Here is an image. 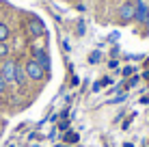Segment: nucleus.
Masks as SVG:
<instances>
[{
	"label": "nucleus",
	"mask_w": 149,
	"mask_h": 147,
	"mask_svg": "<svg viewBox=\"0 0 149 147\" xmlns=\"http://www.w3.org/2000/svg\"><path fill=\"white\" fill-rule=\"evenodd\" d=\"M9 35H11V28H9L4 22H0V43H7Z\"/></svg>",
	"instance_id": "6e6552de"
},
{
	"label": "nucleus",
	"mask_w": 149,
	"mask_h": 147,
	"mask_svg": "<svg viewBox=\"0 0 149 147\" xmlns=\"http://www.w3.org/2000/svg\"><path fill=\"white\" fill-rule=\"evenodd\" d=\"M97 61H100V52H93L89 56V63H97Z\"/></svg>",
	"instance_id": "9d476101"
},
{
	"label": "nucleus",
	"mask_w": 149,
	"mask_h": 147,
	"mask_svg": "<svg viewBox=\"0 0 149 147\" xmlns=\"http://www.w3.org/2000/svg\"><path fill=\"white\" fill-rule=\"evenodd\" d=\"M7 56H9V45L0 43V59H7Z\"/></svg>",
	"instance_id": "1a4fd4ad"
},
{
	"label": "nucleus",
	"mask_w": 149,
	"mask_h": 147,
	"mask_svg": "<svg viewBox=\"0 0 149 147\" xmlns=\"http://www.w3.org/2000/svg\"><path fill=\"white\" fill-rule=\"evenodd\" d=\"M134 20L141 24H147L149 22V7L143 0H134Z\"/></svg>",
	"instance_id": "20e7f679"
},
{
	"label": "nucleus",
	"mask_w": 149,
	"mask_h": 147,
	"mask_svg": "<svg viewBox=\"0 0 149 147\" xmlns=\"http://www.w3.org/2000/svg\"><path fill=\"white\" fill-rule=\"evenodd\" d=\"M28 33L33 35V37H41V35L45 33V28H43V22L37 17H30V22H28Z\"/></svg>",
	"instance_id": "39448f33"
},
{
	"label": "nucleus",
	"mask_w": 149,
	"mask_h": 147,
	"mask_svg": "<svg viewBox=\"0 0 149 147\" xmlns=\"http://www.w3.org/2000/svg\"><path fill=\"white\" fill-rule=\"evenodd\" d=\"M24 72H26V78H30V80H43V76H45V69L41 67L35 59H28L26 61Z\"/></svg>",
	"instance_id": "f257e3e1"
},
{
	"label": "nucleus",
	"mask_w": 149,
	"mask_h": 147,
	"mask_svg": "<svg viewBox=\"0 0 149 147\" xmlns=\"http://www.w3.org/2000/svg\"><path fill=\"white\" fill-rule=\"evenodd\" d=\"M33 56H35V61H37L43 69H50V56H48V52H45V50L35 48V50H33Z\"/></svg>",
	"instance_id": "423d86ee"
},
{
	"label": "nucleus",
	"mask_w": 149,
	"mask_h": 147,
	"mask_svg": "<svg viewBox=\"0 0 149 147\" xmlns=\"http://www.w3.org/2000/svg\"><path fill=\"white\" fill-rule=\"evenodd\" d=\"M117 15H119L121 24H127V22H132V20H134V2H132V0L123 2L121 7H119V11H117Z\"/></svg>",
	"instance_id": "7ed1b4c3"
},
{
	"label": "nucleus",
	"mask_w": 149,
	"mask_h": 147,
	"mask_svg": "<svg viewBox=\"0 0 149 147\" xmlns=\"http://www.w3.org/2000/svg\"><path fill=\"white\" fill-rule=\"evenodd\" d=\"M7 89V82H4V78H2V74H0V93Z\"/></svg>",
	"instance_id": "9b49d317"
},
{
	"label": "nucleus",
	"mask_w": 149,
	"mask_h": 147,
	"mask_svg": "<svg viewBox=\"0 0 149 147\" xmlns=\"http://www.w3.org/2000/svg\"><path fill=\"white\" fill-rule=\"evenodd\" d=\"M147 2H149V0H147Z\"/></svg>",
	"instance_id": "f8f14e48"
},
{
	"label": "nucleus",
	"mask_w": 149,
	"mask_h": 147,
	"mask_svg": "<svg viewBox=\"0 0 149 147\" xmlns=\"http://www.w3.org/2000/svg\"><path fill=\"white\" fill-rule=\"evenodd\" d=\"M15 82H17L19 87H24V84H26V72H24L19 65H17V69H15Z\"/></svg>",
	"instance_id": "0eeeda50"
},
{
	"label": "nucleus",
	"mask_w": 149,
	"mask_h": 147,
	"mask_svg": "<svg viewBox=\"0 0 149 147\" xmlns=\"http://www.w3.org/2000/svg\"><path fill=\"white\" fill-rule=\"evenodd\" d=\"M15 69H17V63L11 59H4V63H2V67H0V74H2V78H4V82H15Z\"/></svg>",
	"instance_id": "f03ea898"
}]
</instances>
